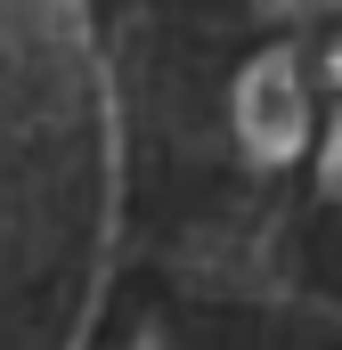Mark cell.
Returning a JSON list of instances; mask_svg holds the SVG:
<instances>
[{"label": "cell", "instance_id": "cell-1", "mask_svg": "<svg viewBox=\"0 0 342 350\" xmlns=\"http://www.w3.org/2000/svg\"><path fill=\"white\" fill-rule=\"evenodd\" d=\"M228 122H237V147L253 163H269V172L302 163V147H310V74H302V57L261 49L228 90Z\"/></svg>", "mask_w": 342, "mask_h": 350}, {"label": "cell", "instance_id": "cell-2", "mask_svg": "<svg viewBox=\"0 0 342 350\" xmlns=\"http://www.w3.org/2000/svg\"><path fill=\"white\" fill-rule=\"evenodd\" d=\"M318 187L342 204V114H334V131H326V147H318Z\"/></svg>", "mask_w": 342, "mask_h": 350}, {"label": "cell", "instance_id": "cell-3", "mask_svg": "<svg viewBox=\"0 0 342 350\" xmlns=\"http://www.w3.org/2000/svg\"><path fill=\"white\" fill-rule=\"evenodd\" d=\"M261 16H318V8H334V0H253Z\"/></svg>", "mask_w": 342, "mask_h": 350}, {"label": "cell", "instance_id": "cell-4", "mask_svg": "<svg viewBox=\"0 0 342 350\" xmlns=\"http://www.w3.org/2000/svg\"><path fill=\"white\" fill-rule=\"evenodd\" d=\"M326 82H334V90H342V49H326Z\"/></svg>", "mask_w": 342, "mask_h": 350}]
</instances>
